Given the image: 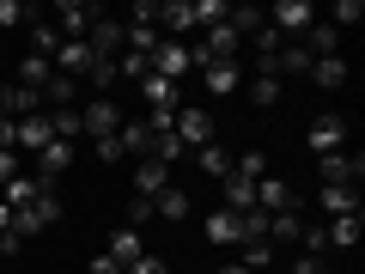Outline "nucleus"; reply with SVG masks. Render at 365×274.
Returning a JSON list of instances; mask_svg holds the SVG:
<instances>
[{
	"instance_id": "obj_18",
	"label": "nucleus",
	"mask_w": 365,
	"mask_h": 274,
	"mask_svg": "<svg viewBox=\"0 0 365 274\" xmlns=\"http://www.w3.org/2000/svg\"><path fill=\"white\" fill-rule=\"evenodd\" d=\"M158 189H170V165H158V158H140V165H134V196L153 201Z\"/></svg>"
},
{
	"instance_id": "obj_4",
	"label": "nucleus",
	"mask_w": 365,
	"mask_h": 274,
	"mask_svg": "<svg viewBox=\"0 0 365 274\" xmlns=\"http://www.w3.org/2000/svg\"><path fill=\"white\" fill-rule=\"evenodd\" d=\"M55 19H61V25H55V31H61V43H79L98 19H104V6H91V0H61V6H55Z\"/></svg>"
},
{
	"instance_id": "obj_10",
	"label": "nucleus",
	"mask_w": 365,
	"mask_h": 274,
	"mask_svg": "<svg viewBox=\"0 0 365 274\" xmlns=\"http://www.w3.org/2000/svg\"><path fill=\"white\" fill-rule=\"evenodd\" d=\"M256 208L262 213H292V208H299V196H292V183H280L268 171V177H256Z\"/></svg>"
},
{
	"instance_id": "obj_2",
	"label": "nucleus",
	"mask_w": 365,
	"mask_h": 274,
	"mask_svg": "<svg viewBox=\"0 0 365 274\" xmlns=\"http://www.w3.org/2000/svg\"><path fill=\"white\" fill-rule=\"evenodd\" d=\"M55 220H61V201H55V189H43L31 208H19V213H13V232H19V238H37V232H49Z\"/></svg>"
},
{
	"instance_id": "obj_37",
	"label": "nucleus",
	"mask_w": 365,
	"mask_h": 274,
	"mask_svg": "<svg viewBox=\"0 0 365 274\" xmlns=\"http://www.w3.org/2000/svg\"><path fill=\"white\" fill-rule=\"evenodd\" d=\"M146 220H158V213H153V201H146V196H128V232H140Z\"/></svg>"
},
{
	"instance_id": "obj_31",
	"label": "nucleus",
	"mask_w": 365,
	"mask_h": 274,
	"mask_svg": "<svg viewBox=\"0 0 365 274\" xmlns=\"http://www.w3.org/2000/svg\"><path fill=\"white\" fill-rule=\"evenodd\" d=\"M274 256H280V250H274L268 238H262V244H244V256H237V268H250V274H262V268H268Z\"/></svg>"
},
{
	"instance_id": "obj_20",
	"label": "nucleus",
	"mask_w": 365,
	"mask_h": 274,
	"mask_svg": "<svg viewBox=\"0 0 365 274\" xmlns=\"http://www.w3.org/2000/svg\"><path fill=\"white\" fill-rule=\"evenodd\" d=\"M304 73H311V49H304V43H280L274 79H304Z\"/></svg>"
},
{
	"instance_id": "obj_11",
	"label": "nucleus",
	"mask_w": 365,
	"mask_h": 274,
	"mask_svg": "<svg viewBox=\"0 0 365 274\" xmlns=\"http://www.w3.org/2000/svg\"><path fill=\"white\" fill-rule=\"evenodd\" d=\"M86 49L98 55V61H116V55H122V19H110V13H104L98 25L86 31Z\"/></svg>"
},
{
	"instance_id": "obj_19",
	"label": "nucleus",
	"mask_w": 365,
	"mask_h": 274,
	"mask_svg": "<svg viewBox=\"0 0 365 274\" xmlns=\"http://www.w3.org/2000/svg\"><path fill=\"white\" fill-rule=\"evenodd\" d=\"M201 73H207V91H213V98H232V91L244 86V67H237V61H207Z\"/></svg>"
},
{
	"instance_id": "obj_27",
	"label": "nucleus",
	"mask_w": 365,
	"mask_h": 274,
	"mask_svg": "<svg viewBox=\"0 0 365 274\" xmlns=\"http://www.w3.org/2000/svg\"><path fill=\"white\" fill-rule=\"evenodd\" d=\"M104 256L116 262V268H128L134 256H146V250H140V232H128V225H122V232H110V250H104Z\"/></svg>"
},
{
	"instance_id": "obj_29",
	"label": "nucleus",
	"mask_w": 365,
	"mask_h": 274,
	"mask_svg": "<svg viewBox=\"0 0 365 274\" xmlns=\"http://www.w3.org/2000/svg\"><path fill=\"white\" fill-rule=\"evenodd\" d=\"M55 49H61V31H55L49 19H31V55H43V61H55Z\"/></svg>"
},
{
	"instance_id": "obj_21",
	"label": "nucleus",
	"mask_w": 365,
	"mask_h": 274,
	"mask_svg": "<svg viewBox=\"0 0 365 274\" xmlns=\"http://www.w3.org/2000/svg\"><path fill=\"white\" fill-rule=\"evenodd\" d=\"M299 43H304V49H311V61H323V55H335V49H341V31L329 25V19H317V25L304 31Z\"/></svg>"
},
{
	"instance_id": "obj_38",
	"label": "nucleus",
	"mask_w": 365,
	"mask_h": 274,
	"mask_svg": "<svg viewBox=\"0 0 365 274\" xmlns=\"http://www.w3.org/2000/svg\"><path fill=\"white\" fill-rule=\"evenodd\" d=\"M122 25H158V6H153V0H134V6H128V19H122Z\"/></svg>"
},
{
	"instance_id": "obj_46",
	"label": "nucleus",
	"mask_w": 365,
	"mask_h": 274,
	"mask_svg": "<svg viewBox=\"0 0 365 274\" xmlns=\"http://www.w3.org/2000/svg\"><path fill=\"white\" fill-rule=\"evenodd\" d=\"M0 86H6V79H0Z\"/></svg>"
},
{
	"instance_id": "obj_13",
	"label": "nucleus",
	"mask_w": 365,
	"mask_h": 274,
	"mask_svg": "<svg viewBox=\"0 0 365 274\" xmlns=\"http://www.w3.org/2000/svg\"><path fill=\"white\" fill-rule=\"evenodd\" d=\"M341 141H347V122H341V116H323V122H311V134H304V146H311L317 158L341 153Z\"/></svg>"
},
{
	"instance_id": "obj_33",
	"label": "nucleus",
	"mask_w": 365,
	"mask_h": 274,
	"mask_svg": "<svg viewBox=\"0 0 365 274\" xmlns=\"http://www.w3.org/2000/svg\"><path fill=\"white\" fill-rule=\"evenodd\" d=\"M359 19H365V0H335V13H329V25H335V31H353Z\"/></svg>"
},
{
	"instance_id": "obj_28",
	"label": "nucleus",
	"mask_w": 365,
	"mask_h": 274,
	"mask_svg": "<svg viewBox=\"0 0 365 274\" xmlns=\"http://www.w3.org/2000/svg\"><path fill=\"white\" fill-rule=\"evenodd\" d=\"M195 165H201V171H207V177H213V183H225V177H232V153H225V146H220V141H207V146H201V153H195Z\"/></svg>"
},
{
	"instance_id": "obj_43",
	"label": "nucleus",
	"mask_w": 365,
	"mask_h": 274,
	"mask_svg": "<svg viewBox=\"0 0 365 274\" xmlns=\"http://www.w3.org/2000/svg\"><path fill=\"white\" fill-rule=\"evenodd\" d=\"M86 274H122V268H116V262H110V256H98V262H91Z\"/></svg>"
},
{
	"instance_id": "obj_1",
	"label": "nucleus",
	"mask_w": 365,
	"mask_h": 274,
	"mask_svg": "<svg viewBox=\"0 0 365 274\" xmlns=\"http://www.w3.org/2000/svg\"><path fill=\"white\" fill-rule=\"evenodd\" d=\"M262 19H268V31H280L287 43H299L304 31L317 25V6H311V0H274V6H268Z\"/></svg>"
},
{
	"instance_id": "obj_6",
	"label": "nucleus",
	"mask_w": 365,
	"mask_h": 274,
	"mask_svg": "<svg viewBox=\"0 0 365 274\" xmlns=\"http://www.w3.org/2000/svg\"><path fill=\"white\" fill-rule=\"evenodd\" d=\"M146 67H153L158 79H177V86H182V73H189L195 61H189V43H170V37H158V49L146 55Z\"/></svg>"
},
{
	"instance_id": "obj_3",
	"label": "nucleus",
	"mask_w": 365,
	"mask_h": 274,
	"mask_svg": "<svg viewBox=\"0 0 365 274\" xmlns=\"http://www.w3.org/2000/svg\"><path fill=\"white\" fill-rule=\"evenodd\" d=\"M79 128H86V141H110V134L122 128V104L116 98H91V104L79 110Z\"/></svg>"
},
{
	"instance_id": "obj_15",
	"label": "nucleus",
	"mask_w": 365,
	"mask_h": 274,
	"mask_svg": "<svg viewBox=\"0 0 365 274\" xmlns=\"http://www.w3.org/2000/svg\"><path fill=\"white\" fill-rule=\"evenodd\" d=\"M91 67H98V55L86 49V37H79V43H61V49H55V73H67V79L86 73V79H91Z\"/></svg>"
},
{
	"instance_id": "obj_9",
	"label": "nucleus",
	"mask_w": 365,
	"mask_h": 274,
	"mask_svg": "<svg viewBox=\"0 0 365 274\" xmlns=\"http://www.w3.org/2000/svg\"><path fill=\"white\" fill-rule=\"evenodd\" d=\"M0 116H13V122L43 116V91H31V86H19V79H6V86H0Z\"/></svg>"
},
{
	"instance_id": "obj_42",
	"label": "nucleus",
	"mask_w": 365,
	"mask_h": 274,
	"mask_svg": "<svg viewBox=\"0 0 365 274\" xmlns=\"http://www.w3.org/2000/svg\"><path fill=\"white\" fill-rule=\"evenodd\" d=\"M6 177H19V153H6V146H0V183Z\"/></svg>"
},
{
	"instance_id": "obj_44",
	"label": "nucleus",
	"mask_w": 365,
	"mask_h": 274,
	"mask_svg": "<svg viewBox=\"0 0 365 274\" xmlns=\"http://www.w3.org/2000/svg\"><path fill=\"white\" fill-rule=\"evenodd\" d=\"M225 274H250V268H237V262H232V268H225Z\"/></svg>"
},
{
	"instance_id": "obj_39",
	"label": "nucleus",
	"mask_w": 365,
	"mask_h": 274,
	"mask_svg": "<svg viewBox=\"0 0 365 274\" xmlns=\"http://www.w3.org/2000/svg\"><path fill=\"white\" fill-rule=\"evenodd\" d=\"M91 153L104 158V165H122V141H116V134H110V141H91Z\"/></svg>"
},
{
	"instance_id": "obj_34",
	"label": "nucleus",
	"mask_w": 365,
	"mask_h": 274,
	"mask_svg": "<svg viewBox=\"0 0 365 274\" xmlns=\"http://www.w3.org/2000/svg\"><path fill=\"white\" fill-rule=\"evenodd\" d=\"M31 19H37V6H25V0H0V31L31 25Z\"/></svg>"
},
{
	"instance_id": "obj_24",
	"label": "nucleus",
	"mask_w": 365,
	"mask_h": 274,
	"mask_svg": "<svg viewBox=\"0 0 365 274\" xmlns=\"http://www.w3.org/2000/svg\"><path fill=\"white\" fill-rule=\"evenodd\" d=\"M317 201H323L329 220H341V213H359V189H335V183H323V189H317Z\"/></svg>"
},
{
	"instance_id": "obj_30",
	"label": "nucleus",
	"mask_w": 365,
	"mask_h": 274,
	"mask_svg": "<svg viewBox=\"0 0 365 274\" xmlns=\"http://www.w3.org/2000/svg\"><path fill=\"white\" fill-rule=\"evenodd\" d=\"M153 213H158V220H189V196L170 183V189H158V196H153Z\"/></svg>"
},
{
	"instance_id": "obj_7",
	"label": "nucleus",
	"mask_w": 365,
	"mask_h": 274,
	"mask_svg": "<svg viewBox=\"0 0 365 274\" xmlns=\"http://www.w3.org/2000/svg\"><path fill=\"white\" fill-rule=\"evenodd\" d=\"M317 171H323V183H335V189H359L365 183V158L359 153H329V158H317Z\"/></svg>"
},
{
	"instance_id": "obj_41",
	"label": "nucleus",
	"mask_w": 365,
	"mask_h": 274,
	"mask_svg": "<svg viewBox=\"0 0 365 274\" xmlns=\"http://www.w3.org/2000/svg\"><path fill=\"white\" fill-rule=\"evenodd\" d=\"M122 274H165V262H158V256H134Z\"/></svg>"
},
{
	"instance_id": "obj_17",
	"label": "nucleus",
	"mask_w": 365,
	"mask_h": 274,
	"mask_svg": "<svg viewBox=\"0 0 365 274\" xmlns=\"http://www.w3.org/2000/svg\"><path fill=\"white\" fill-rule=\"evenodd\" d=\"M43 189H49V183H37L31 171H19V177H6V183H0V201H6V208L19 213V208H31V201H37Z\"/></svg>"
},
{
	"instance_id": "obj_35",
	"label": "nucleus",
	"mask_w": 365,
	"mask_h": 274,
	"mask_svg": "<svg viewBox=\"0 0 365 274\" xmlns=\"http://www.w3.org/2000/svg\"><path fill=\"white\" fill-rule=\"evenodd\" d=\"M146 73H153V67H146V55H134V49H122V55H116V79H134V86H140Z\"/></svg>"
},
{
	"instance_id": "obj_12",
	"label": "nucleus",
	"mask_w": 365,
	"mask_h": 274,
	"mask_svg": "<svg viewBox=\"0 0 365 274\" xmlns=\"http://www.w3.org/2000/svg\"><path fill=\"white\" fill-rule=\"evenodd\" d=\"M116 141H122V158H153V122L146 116H122Z\"/></svg>"
},
{
	"instance_id": "obj_32",
	"label": "nucleus",
	"mask_w": 365,
	"mask_h": 274,
	"mask_svg": "<svg viewBox=\"0 0 365 274\" xmlns=\"http://www.w3.org/2000/svg\"><path fill=\"white\" fill-rule=\"evenodd\" d=\"M250 98H256V110H274V104H280V79L256 73V79H250Z\"/></svg>"
},
{
	"instance_id": "obj_8",
	"label": "nucleus",
	"mask_w": 365,
	"mask_h": 274,
	"mask_svg": "<svg viewBox=\"0 0 365 274\" xmlns=\"http://www.w3.org/2000/svg\"><path fill=\"white\" fill-rule=\"evenodd\" d=\"M73 158H79V146H73V141H49V146H43L37 158H31V165H37L31 177H37V183H49V189H55V177H61V171L73 165Z\"/></svg>"
},
{
	"instance_id": "obj_22",
	"label": "nucleus",
	"mask_w": 365,
	"mask_h": 274,
	"mask_svg": "<svg viewBox=\"0 0 365 274\" xmlns=\"http://www.w3.org/2000/svg\"><path fill=\"white\" fill-rule=\"evenodd\" d=\"M359 232H365V220H359V213H341V220H329V225H323L329 250H353V244H359Z\"/></svg>"
},
{
	"instance_id": "obj_45",
	"label": "nucleus",
	"mask_w": 365,
	"mask_h": 274,
	"mask_svg": "<svg viewBox=\"0 0 365 274\" xmlns=\"http://www.w3.org/2000/svg\"><path fill=\"white\" fill-rule=\"evenodd\" d=\"M0 61H6V49H0Z\"/></svg>"
},
{
	"instance_id": "obj_36",
	"label": "nucleus",
	"mask_w": 365,
	"mask_h": 274,
	"mask_svg": "<svg viewBox=\"0 0 365 274\" xmlns=\"http://www.w3.org/2000/svg\"><path fill=\"white\" fill-rule=\"evenodd\" d=\"M232 171H237V177H250V183H256V177H268V153H262V146H256V153L232 158Z\"/></svg>"
},
{
	"instance_id": "obj_26",
	"label": "nucleus",
	"mask_w": 365,
	"mask_h": 274,
	"mask_svg": "<svg viewBox=\"0 0 365 274\" xmlns=\"http://www.w3.org/2000/svg\"><path fill=\"white\" fill-rule=\"evenodd\" d=\"M220 189H225V208H232V213H250V208H256V183H250V177H237V171L220 183Z\"/></svg>"
},
{
	"instance_id": "obj_5",
	"label": "nucleus",
	"mask_w": 365,
	"mask_h": 274,
	"mask_svg": "<svg viewBox=\"0 0 365 274\" xmlns=\"http://www.w3.org/2000/svg\"><path fill=\"white\" fill-rule=\"evenodd\" d=\"M170 134H177L189 153H201V146L213 141V122H207V110H201V104H182L177 116H170Z\"/></svg>"
},
{
	"instance_id": "obj_25",
	"label": "nucleus",
	"mask_w": 365,
	"mask_h": 274,
	"mask_svg": "<svg viewBox=\"0 0 365 274\" xmlns=\"http://www.w3.org/2000/svg\"><path fill=\"white\" fill-rule=\"evenodd\" d=\"M13 73H19V86H31V91H43V86H49V73H55V61H43V55H19V67H13Z\"/></svg>"
},
{
	"instance_id": "obj_40",
	"label": "nucleus",
	"mask_w": 365,
	"mask_h": 274,
	"mask_svg": "<svg viewBox=\"0 0 365 274\" xmlns=\"http://www.w3.org/2000/svg\"><path fill=\"white\" fill-rule=\"evenodd\" d=\"M292 274H329V256H304V250H299V262H292Z\"/></svg>"
},
{
	"instance_id": "obj_16",
	"label": "nucleus",
	"mask_w": 365,
	"mask_h": 274,
	"mask_svg": "<svg viewBox=\"0 0 365 274\" xmlns=\"http://www.w3.org/2000/svg\"><path fill=\"white\" fill-rule=\"evenodd\" d=\"M49 141H55V134H49V116H25V122L13 128V153H31V158H37Z\"/></svg>"
},
{
	"instance_id": "obj_23",
	"label": "nucleus",
	"mask_w": 365,
	"mask_h": 274,
	"mask_svg": "<svg viewBox=\"0 0 365 274\" xmlns=\"http://www.w3.org/2000/svg\"><path fill=\"white\" fill-rule=\"evenodd\" d=\"M311 86H323V91H341L347 86V61H341V55H323V61H311Z\"/></svg>"
},
{
	"instance_id": "obj_14",
	"label": "nucleus",
	"mask_w": 365,
	"mask_h": 274,
	"mask_svg": "<svg viewBox=\"0 0 365 274\" xmlns=\"http://www.w3.org/2000/svg\"><path fill=\"white\" fill-rule=\"evenodd\" d=\"M207 244H225V250H244V213H232V208H220V213H207Z\"/></svg>"
}]
</instances>
